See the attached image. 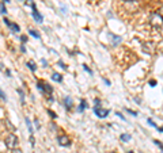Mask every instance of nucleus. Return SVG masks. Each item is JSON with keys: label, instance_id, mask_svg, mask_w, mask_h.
<instances>
[{"label": "nucleus", "instance_id": "72a5a7b5", "mask_svg": "<svg viewBox=\"0 0 163 153\" xmlns=\"http://www.w3.org/2000/svg\"><path fill=\"white\" fill-rule=\"evenodd\" d=\"M8 1V0H3V3H7Z\"/></svg>", "mask_w": 163, "mask_h": 153}, {"label": "nucleus", "instance_id": "ddd939ff", "mask_svg": "<svg viewBox=\"0 0 163 153\" xmlns=\"http://www.w3.org/2000/svg\"><path fill=\"white\" fill-rule=\"evenodd\" d=\"M26 125H27V128H29V131H30L31 134H33V126H31V122L27 119V118H26Z\"/></svg>", "mask_w": 163, "mask_h": 153}, {"label": "nucleus", "instance_id": "7c9ffc66", "mask_svg": "<svg viewBox=\"0 0 163 153\" xmlns=\"http://www.w3.org/2000/svg\"><path fill=\"white\" fill-rule=\"evenodd\" d=\"M159 14H161V15L163 16V5H162V7H161V8H159Z\"/></svg>", "mask_w": 163, "mask_h": 153}, {"label": "nucleus", "instance_id": "4468645a", "mask_svg": "<svg viewBox=\"0 0 163 153\" xmlns=\"http://www.w3.org/2000/svg\"><path fill=\"white\" fill-rule=\"evenodd\" d=\"M154 142H155V145H156V146H159V149H161V151L163 152V144L161 142V141H158V140H155V141H154Z\"/></svg>", "mask_w": 163, "mask_h": 153}, {"label": "nucleus", "instance_id": "393cba45", "mask_svg": "<svg viewBox=\"0 0 163 153\" xmlns=\"http://www.w3.org/2000/svg\"><path fill=\"white\" fill-rule=\"evenodd\" d=\"M4 23H5V25H7V26H8V27H10V26H11V23H12V22H10V21H8L7 18H4Z\"/></svg>", "mask_w": 163, "mask_h": 153}, {"label": "nucleus", "instance_id": "9b49d317", "mask_svg": "<svg viewBox=\"0 0 163 153\" xmlns=\"http://www.w3.org/2000/svg\"><path fill=\"white\" fill-rule=\"evenodd\" d=\"M87 107V102H86V100H82V102H80V106H79V111H83V110L84 108H86Z\"/></svg>", "mask_w": 163, "mask_h": 153}, {"label": "nucleus", "instance_id": "f3484780", "mask_svg": "<svg viewBox=\"0 0 163 153\" xmlns=\"http://www.w3.org/2000/svg\"><path fill=\"white\" fill-rule=\"evenodd\" d=\"M5 123H7V125H8V128L11 129V131H15V129H14V126L10 123V121H8V119H5Z\"/></svg>", "mask_w": 163, "mask_h": 153}, {"label": "nucleus", "instance_id": "20e7f679", "mask_svg": "<svg viewBox=\"0 0 163 153\" xmlns=\"http://www.w3.org/2000/svg\"><path fill=\"white\" fill-rule=\"evenodd\" d=\"M94 110V112H95V115L97 117H99V118H106L107 115H109V110H106V108H101V107H94L92 108Z\"/></svg>", "mask_w": 163, "mask_h": 153}, {"label": "nucleus", "instance_id": "c756f323", "mask_svg": "<svg viewBox=\"0 0 163 153\" xmlns=\"http://www.w3.org/2000/svg\"><path fill=\"white\" fill-rule=\"evenodd\" d=\"M59 64L61 65V68H63V69H67V66H65V65H64V62H63V61H60V62H59Z\"/></svg>", "mask_w": 163, "mask_h": 153}, {"label": "nucleus", "instance_id": "423d86ee", "mask_svg": "<svg viewBox=\"0 0 163 153\" xmlns=\"http://www.w3.org/2000/svg\"><path fill=\"white\" fill-rule=\"evenodd\" d=\"M64 104H65L67 110H71L72 104H74V102H72V99H71V98H69V96H67L65 99H64Z\"/></svg>", "mask_w": 163, "mask_h": 153}, {"label": "nucleus", "instance_id": "dca6fc26", "mask_svg": "<svg viewBox=\"0 0 163 153\" xmlns=\"http://www.w3.org/2000/svg\"><path fill=\"white\" fill-rule=\"evenodd\" d=\"M18 92H19V95H20V102L25 103V94H23V91H22V89H18Z\"/></svg>", "mask_w": 163, "mask_h": 153}, {"label": "nucleus", "instance_id": "a878e982", "mask_svg": "<svg viewBox=\"0 0 163 153\" xmlns=\"http://www.w3.org/2000/svg\"><path fill=\"white\" fill-rule=\"evenodd\" d=\"M126 111H128V112H129V114H132V115H135V117H136V115H137V112H135V111H132V110H129V108H126Z\"/></svg>", "mask_w": 163, "mask_h": 153}, {"label": "nucleus", "instance_id": "39448f33", "mask_svg": "<svg viewBox=\"0 0 163 153\" xmlns=\"http://www.w3.org/2000/svg\"><path fill=\"white\" fill-rule=\"evenodd\" d=\"M33 8V18L36 19V22L37 23H42V21H43V18H42V15H41V14L38 12V11H37V8H36V5H34V7H31Z\"/></svg>", "mask_w": 163, "mask_h": 153}, {"label": "nucleus", "instance_id": "2f4dec72", "mask_svg": "<svg viewBox=\"0 0 163 153\" xmlns=\"http://www.w3.org/2000/svg\"><path fill=\"white\" fill-rule=\"evenodd\" d=\"M20 50H22L23 53H25V51H26V48H25V45H22V46H20Z\"/></svg>", "mask_w": 163, "mask_h": 153}, {"label": "nucleus", "instance_id": "cd10ccee", "mask_svg": "<svg viewBox=\"0 0 163 153\" xmlns=\"http://www.w3.org/2000/svg\"><path fill=\"white\" fill-rule=\"evenodd\" d=\"M148 123H150L151 126H154V128H158V126H156V125H155V123H154V122H152V121H151V119H148Z\"/></svg>", "mask_w": 163, "mask_h": 153}, {"label": "nucleus", "instance_id": "a211bd4d", "mask_svg": "<svg viewBox=\"0 0 163 153\" xmlns=\"http://www.w3.org/2000/svg\"><path fill=\"white\" fill-rule=\"evenodd\" d=\"M26 5H30V7H34V5H36V4H34V3H33V0H26Z\"/></svg>", "mask_w": 163, "mask_h": 153}, {"label": "nucleus", "instance_id": "bb28decb", "mask_svg": "<svg viewBox=\"0 0 163 153\" xmlns=\"http://www.w3.org/2000/svg\"><path fill=\"white\" fill-rule=\"evenodd\" d=\"M150 85H151V87H155V85H156V81H155V80H151V81H150Z\"/></svg>", "mask_w": 163, "mask_h": 153}, {"label": "nucleus", "instance_id": "aec40b11", "mask_svg": "<svg viewBox=\"0 0 163 153\" xmlns=\"http://www.w3.org/2000/svg\"><path fill=\"white\" fill-rule=\"evenodd\" d=\"M48 114H49V115H50V117H52V118H56V117H57V115H56V114H54V112H53V111H52V110H48Z\"/></svg>", "mask_w": 163, "mask_h": 153}, {"label": "nucleus", "instance_id": "b1692460", "mask_svg": "<svg viewBox=\"0 0 163 153\" xmlns=\"http://www.w3.org/2000/svg\"><path fill=\"white\" fill-rule=\"evenodd\" d=\"M30 144H31V146H34V144H36V142H34V137H33V134L30 135Z\"/></svg>", "mask_w": 163, "mask_h": 153}, {"label": "nucleus", "instance_id": "f8f14e48", "mask_svg": "<svg viewBox=\"0 0 163 153\" xmlns=\"http://www.w3.org/2000/svg\"><path fill=\"white\" fill-rule=\"evenodd\" d=\"M27 66H29V68H30L33 72L37 69V66H36V64H34V61H29V62H27Z\"/></svg>", "mask_w": 163, "mask_h": 153}, {"label": "nucleus", "instance_id": "f03ea898", "mask_svg": "<svg viewBox=\"0 0 163 153\" xmlns=\"http://www.w3.org/2000/svg\"><path fill=\"white\" fill-rule=\"evenodd\" d=\"M150 23L154 27H162L163 26V16L159 12H152L150 15Z\"/></svg>", "mask_w": 163, "mask_h": 153}, {"label": "nucleus", "instance_id": "6e6552de", "mask_svg": "<svg viewBox=\"0 0 163 153\" xmlns=\"http://www.w3.org/2000/svg\"><path fill=\"white\" fill-rule=\"evenodd\" d=\"M121 141H122V142H128V141H130V138H132V137H130V134H121Z\"/></svg>", "mask_w": 163, "mask_h": 153}, {"label": "nucleus", "instance_id": "1a4fd4ad", "mask_svg": "<svg viewBox=\"0 0 163 153\" xmlns=\"http://www.w3.org/2000/svg\"><path fill=\"white\" fill-rule=\"evenodd\" d=\"M110 38H112V44L113 45H118L121 42V37H110Z\"/></svg>", "mask_w": 163, "mask_h": 153}, {"label": "nucleus", "instance_id": "f257e3e1", "mask_svg": "<svg viewBox=\"0 0 163 153\" xmlns=\"http://www.w3.org/2000/svg\"><path fill=\"white\" fill-rule=\"evenodd\" d=\"M4 144H5V146H7L8 149L14 151V149L18 148V145H19V140H18V137H16L15 134H12V133H11V134H8L7 137H5Z\"/></svg>", "mask_w": 163, "mask_h": 153}, {"label": "nucleus", "instance_id": "412c9836", "mask_svg": "<svg viewBox=\"0 0 163 153\" xmlns=\"http://www.w3.org/2000/svg\"><path fill=\"white\" fill-rule=\"evenodd\" d=\"M5 12H7V10H5V7H4V3H1V14L5 15Z\"/></svg>", "mask_w": 163, "mask_h": 153}, {"label": "nucleus", "instance_id": "9d476101", "mask_svg": "<svg viewBox=\"0 0 163 153\" xmlns=\"http://www.w3.org/2000/svg\"><path fill=\"white\" fill-rule=\"evenodd\" d=\"M10 28H11V30H12V31H15V33H18V31L20 30V28H19V26L16 25V23H11Z\"/></svg>", "mask_w": 163, "mask_h": 153}, {"label": "nucleus", "instance_id": "4be33fe9", "mask_svg": "<svg viewBox=\"0 0 163 153\" xmlns=\"http://www.w3.org/2000/svg\"><path fill=\"white\" fill-rule=\"evenodd\" d=\"M20 41H22V44H26V41H27V37H26V35H22V37H20Z\"/></svg>", "mask_w": 163, "mask_h": 153}, {"label": "nucleus", "instance_id": "c85d7f7f", "mask_svg": "<svg viewBox=\"0 0 163 153\" xmlns=\"http://www.w3.org/2000/svg\"><path fill=\"white\" fill-rule=\"evenodd\" d=\"M12 153H22V151H20V149H18V148H16V149H14V151H12Z\"/></svg>", "mask_w": 163, "mask_h": 153}, {"label": "nucleus", "instance_id": "7ed1b4c3", "mask_svg": "<svg viewBox=\"0 0 163 153\" xmlns=\"http://www.w3.org/2000/svg\"><path fill=\"white\" fill-rule=\"evenodd\" d=\"M57 141H59L60 146H69L71 145V140H69V137L65 134H60L59 137H57Z\"/></svg>", "mask_w": 163, "mask_h": 153}, {"label": "nucleus", "instance_id": "473e14b6", "mask_svg": "<svg viewBox=\"0 0 163 153\" xmlns=\"http://www.w3.org/2000/svg\"><path fill=\"white\" fill-rule=\"evenodd\" d=\"M156 129H158L159 131H162V133H163V128H156Z\"/></svg>", "mask_w": 163, "mask_h": 153}, {"label": "nucleus", "instance_id": "0eeeda50", "mask_svg": "<svg viewBox=\"0 0 163 153\" xmlns=\"http://www.w3.org/2000/svg\"><path fill=\"white\" fill-rule=\"evenodd\" d=\"M52 79H53L54 81H57V83H61V81H63V76L59 75V73H53V75H52Z\"/></svg>", "mask_w": 163, "mask_h": 153}, {"label": "nucleus", "instance_id": "6ab92c4d", "mask_svg": "<svg viewBox=\"0 0 163 153\" xmlns=\"http://www.w3.org/2000/svg\"><path fill=\"white\" fill-rule=\"evenodd\" d=\"M83 68H84V71H86V72H88L90 75H92V71H91V69H90L87 65H83Z\"/></svg>", "mask_w": 163, "mask_h": 153}, {"label": "nucleus", "instance_id": "5701e85b", "mask_svg": "<svg viewBox=\"0 0 163 153\" xmlns=\"http://www.w3.org/2000/svg\"><path fill=\"white\" fill-rule=\"evenodd\" d=\"M0 95H1V100H4V102H5V100H7V98H5L4 92H3V91H0Z\"/></svg>", "mask_w": 163, "mask_h": 153}, {"label": "nucleus", "instance_id": "c9c22d12", "mask_svg": "<svg viewBox=\"0 0 163 153\" xmlns=\"http://www.w3.org/2000/svg\"><path fill=\"white\" fill-rule=\"evenodd\" d=\"M128 153H133V152H132V151H130V152H128Z\"/></svg>", "mask_w": 163, "mask_h": 153}, {"label": "nucleus", "instance_id": "2eb2a0df", "mask_svg": "<svg viewBox=\"0 0 163 153\" xmlns=\"http://www.w3.org/2000/svg\"><path fill=\"white\" fill-rule=\"evenodd\" d=\"M29 33H30L31 35L34 37V38H40V34H38V33H36V31H34V30H31V28H30V30H29Z\"/></svg>", "mask_w": 163, "mask_h": 153}, {"label": "nucleus", "instance_id": "f704fd0d", "mask_svg": "<svg viewBox=\"0 0 163 153\" xmlns=\"http://www.w3.org/2000/svg\"><path fill=\"white\" fill-rule=\"evenodd\" d=\"M125 1H132V0H125Z\"/></svg>", "mask_w": 163, "mask_h": 153}]
</instances>
